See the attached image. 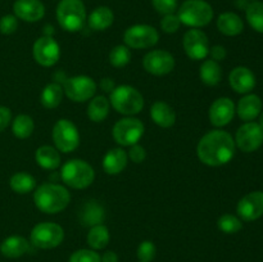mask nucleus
<instances>
[{
	"mask_svg": "<svg viewBox=\"0 0 263 262\" xmlns=\"http://www.w3.org/2000/svg\"><path fill=\"white\" fill-rule=\"evenodd\" d=\"M235 146V140L228 131L213 130L200 139L197 153L202 163L218 167L229 163L233 159Z\"/></svg>",
	"mask_w": 263,
	"mask_h": 262,
	"instance_id": "obj_1",
	"label": "nucleus"
},
{
	"mask_svg": "<svg viewBox=\"0 0 263 262\" xmlns=\"http://www.w3.org/2000/svg\"><path fill=\"white\" fill-rule=\"evenodd\" d=\"M71 200V194L67 188L58 184L45 182L41 184L33 194L35 205L44 213L54 215L66 210Z\"/></svg>",
	"mask_w": 263,
	"mask_h": 262,
	"instance_id": "obj_2",
	"label": "nucleus"
},
{
	"mask_svg": "<svg viewBox=\"0 0 263 262\" xmlns=\"http://www.w3.org/2000/svg\"><path fill=\"white\" fill-rule=\"evenodd\" d=\"M57 21L64 31L77 32L87 20L86 8L82 0H61L55 10Z\"/></svg>",
	"mask_w": 263,
	"mask_h": 262,
	"instance_id": "obj_3",
	"label": "nucleus"
},
{
	"mask_svg": "<svg viewBox=\"0 0 263 262\" xmlns=\"http://www.w3.org/2000/svg\"><path fill=\"white\" fill-rule=\"evenodd\" d=\"M109 103L118 113L125 116L138 115L144 108V98L138 89L130 85L116 86L109 92Z\"/></svg>",
	"mask_w": 263,
	"mask_h": 262,
	"instance_id": "obj_4",
	"label": "nucleus"
},
{
	"mask_svg": "<svg viewBox=\"0 0 263 262\" xmlns=\"http://www.w3.org/2000/svg\"><path fill=\"white\" fill-rule=\"evenodd\" d=\"M213 8L205 0H185L179 8L180 22L193 28L204 27L213 20Z\"/></svg>",
	"mask_w": 263,
	"mask_h": 262,
	"instance_id": "obj_5",
	"label": "nucleus"
},
{
	"mask_svg": "<svg viewBox=\"0 0 263 262\" xmlns=\"http://www.w3.org/2000/svg\"><path fill=\"white\" fill-rule=\"evenodd\" d=\"M61 177L64 184L72 189H85L92 184L95 172L94 169L84 159H71L62 167Z\"/></svg>",
	"mask_w": 263,
	"mask_h": 262,
	"instance_id": "obj_6",
	"label": "nucleus"
},
{
	"mask_svg": "<svg viewBox=\"0 0 263 262\" xmlns=\"http://www.w3.org/2000/svg\"><path fill=\"white\" fill-rule=\"evenodd\" d=\"M64 239V230L55 222H40L31 230L30 240L40 249H53L61 246Z\"/></svg>",
	"mask_w": 263,
	"mask_h": 262,
	"instance_id": "obj_7",
	"label": "nucleus"
},
{
	"mask_svg": "<svg viewBox=\"0 0 263 262\" xmlns=\"http://www.w3.org/2000/svg\"><path fill=\"white\" fill-rule=\"evenodd\" d=\"M144 130L145 127L140 120L128 116L116 122L112 134L116 143L122 146H131L138 144L139 140L143 138Z\"/></svg>",
	"mask_w": 263,
	"mask_h": 262,
	"instance_id": "obj_8",
	"label": "nucleus"
},
{
	"mask_svg": "<svg viewBox=\"0 0 263 262\" xmlns=\"http://www.w3.org/2000/svg\"><path fill=\"white\" fill-rule=\"evenodd\" d=\"M53 141L55 148L63 153H71L80 145V134L72 121L62 118L53 127Z\"/></svg>",
	"mask_w": 263,
	"mask_h": 262,
	"instance_id": "obj_9",
	"label": "nucleus"
},
{
	"mask_svg": "<svg viewBox=\"0 0 263 262\" xmlns=\"http://www.w3.org/2000/svg\"><path fill=\"white\" fill-rule=\"evenodd\" d=\"M63 92L76 103H84L91 99L97 92V84L94 80L85 74L69 77L63 84Z\"/></svg>",
	"mask_w": 263,
	"mask_h": 262,
	"instance_id": "obj_10",
	"label": "nucleus"
},
{
	"mask_svg": "<svg viewBox=\"0 0 263 262\" xmlns=\"http://www.w3.org/2000/svg\"><path fill=\"white\" fill-rule=\"evenodd\" d=\"M159 40V33L153 26L134 25L123 33L126 46L133 49H146L156 45Z\"/></svg>",
	"mask_w": 263,
	"mask_h": 262,
	"instance_id": "obj_11",
	"label": "nucleus"
},
{
	"mask_svg": "<svg viewBox=\"0 0 263 262\" xmlns=\"http://www.w3.org/2000/svg\"><path fill=\"white\" fill-rule=\"evenodd\" d=\"M263 144V128L258 122H246L235 134V145L244 153H252Z\"/></svg>",
	"mask_w": 263,
	"mask_h": 262,
	"instance_id": "obj_12",
	"label": "nucleus"
},
{
	"mask_svg": "<svg viewBox=\"0 0 263 262\" xmlns=\"http://www.w3.org/2000/svg\"><path fill=\"white\" fill-rule=\"evenodd\" d=\"M182 46L186 55L193 61H202L210 54V40L199 28H192L185 32Z\"/></svg>",
	"mask_w": 263,
	"mask_h": 262,
	"instance_id": "obj_13",
	"label": "nucleus"
},
{
	"mask_svg": "<svg viewBox=\"0 0 263 262\" xmlns=\"http://www.w3.org/2000/svg\"><path fill=\"white\" fill-rule=\"evenodd\" d=\"M35 61L43 67H51L59 61L61 48L53 36H41L35 41L32 48Z\"/></svg>",
	"mask_w": 263,
	"mask_h": 262,
	"instance_id": "obj_14",
	"label": "nucleus"
},
{
	"mask_svg": "<svg viewBox=\"0 0 263 262\" xmlns=\"http://www.w3.org/2000/svg\"><path fill=\"white\" fill-rule=\"evenodd\" d=\"M143 66L148 73L154 76H164L175 68V58L170 51L157 49L144 57Z\"/></svg>",
	"mask_w": 263,
	"mask_h": 262,
	"instance_id": "obj_15",
	"label": "nucleus"
},
{
	"mask_svg": "<svg viewBox=\"0 0 263 262\" xmlns=\"http://www.w3.org/2000/svg\"><path fill=\"white\" fill-rule=\"evenodd\" d=\"M236 213L243 221H254L263 216V192L256 190L244 195L236 205Z\"/></svg>",
	"mask_w": 263,
	"mask_h": 262,
	"instance_id": "obj_16",
	"label": "nucleus"
},
{
	"mask_svg": "<svg viewBox=\"0 0 263 262\" xmlns=\"http://www.w3.org/2000/svg\"><path fill=\"white\" fill-rule=\"evenodd\" d=\"M236 108L230 98H218L210 108V121L216 127H223L233 121Z\"/></svg>",
	"mask_w": 263,
	"mask_h": 262,
	"instance_id": "obj_17",
	"label": "nucleus"
},
{
	"mask_svg": "<svg viewBox=\"0 0 263 262\" xmlns=\"http://www.w3.org/2000/svg\"><path fill=\"white\" fill-rule=\"evenodd\" d=\"M13 12L18 20L25 22H37L45 15V7L41 0H15Z\"/></svg>",
	"mask_w": 263,
	"mask_h": 262,
	"instance_id": "obj_18",
	"label": "nucleus"
},
{
	"mask_svg": "<svg viewBox=\"0 0 263 262\" xmlns=\"http://www.w3.org/2000/svg\"><path fill=\"white\" fill-rule=\"evenodd\" d=\"M229 82L234 91L239 94H249L256 87V76L248 67H235L230 72Z\"/></svg>",
	"mask_w": 263,
	"mask_h": 262,
	"instance_id": "obj_19",
	"label": "nucleus"
},
{
	"mask_svg": "<svg viewBox=\"0 0 263 262\" xmlns=\"http://www.w3.org/2000/svg\"><path fill=\"white\" fill-rule=\"evenodd\" d=\"M238 116L246 122L256 120L262 112V100L256 94H247L239 100L236 107Z\"/></svg>",
	"mask_w": 263,
	"mask_h": 262,
	"instance_id": "obj_20",
	"label": "nucleus"
},
{
	"mask_svg": "<svg viewBox=\"0 0 263 262\" xmlns=\"http://www.w3.org/2000/svg\"><path fill=\"white\" fill-rule=\"evenodd\" d=\"M128 162L127 152L122 148H113L103 158V170L108 175H118L126 169Z\"/></svg>",
	"mask_w": 263,
	"mask_h": 262,
	"instance_id": "obj_21",
	"label": "nucleus"
},
{
	"mask_svg": "<svg viewBox=\"0 0 263 262\" xmlns=\"http://www.w3.org/2000/svg\"><path fill=\"white\" fill-rule=\"evenodd\" d=\"M151 117L156 125L163 128L171 127L176 122V113H175L174 108L162 100L153 103L151 108Z\"/></svg>",
	"mask_w": 263,
	"mask_h": 262,
	"instance_id": "obj_22",
	"label": "nucleus"
},
{
	"mask_svg": "<svg viewBox=\"0 0 263 262\" xmlns=\"http://www.w3.org/2000/svg\"><path fill=\"white\" fill-rule=\"evenodd\" d=\"M30 244L26 238L21 235H10L0 244V252L7 258H18L27 253Z\"/></svg>",
	"mask_w": 263,
	"mask_h": 262,
	"instance_id": "obj_23",
	"label": "nucleus"
},
{
	"mask_svg": "<svg viewBox=\"0 0 263 262\" xmlns=\"http://www.w3.org/2000/svg\"><path fill=\"white\" fill-rule=\"evenodd\" d=\"M217 28L226 36H238L243 32L244 23L236 13L225 12L217 18Z\"/></svg>",
	"mask_w": 263,
	"mask_h": 262,
	"instance_id": "obj_24",
	"label": "nucleus"
},
{
	"mask_svg": "<svg viewBox=\"0 0 263 262\" xmlns=\"http://www.w3.org/2000/svg\"><path fill=\"white\" fill-rule=\"evenodd\" d=\"M115 21V14L108 7H98L87 17V25L94 31H104L110 27Z\"/></svg>",
	"mask_w": 263,
	"mask_h": 262,
	"instance_id": "obj_25",
	"label": "nucleus"
},
{
	"mask_svg": "<svg viewBox=\"0 0 263 262\" xmlns=\"http://www.w3.org/2000/svg\"><path fill=\"white\" fill-rule=\"evenodd\" d=\"M36 163L45 170H55L61 164V154L58 149L50 145H43L37 148L35 153Z\"/></svg>",
	"mask_w": 263,
	"mask_h": 262,
	"instance_id": "obj_26",
	"label": "nucleus"
},
{
	"mask_svg": "<svg viewBox=\"0 0 263 262\" xmlns=\"http://www.w3.org/2000/svg\"><path fill=\"white\" fill-rule=\"evenodd\" d=\"M109 99H107L104 95H98L92 98L87 105V117L92 122H103L109 113Z\"/></svg>",
	"mask_w": 263,
	"mask_h": 262,
	"instance_id": "obj_27",
	"label": "nucleus"
},
{
	"mask_svg": "<svg viewBox=\"0 0 263 262\" xmlns=\"http://www.w3.org/2000/svg\"><path fill=\"white\" fill-rule=\"evenodd\" d=\"M199 76L202 82H204L208 86H216L220 84L221 77H222V71L218 62L213 59H207L202 63L199 69Z\"/></svg>",
	"mask_w": 263,
	"mask_h": 262,
	"instance_id": "obj_28",
	"label": "nucleus"
},
{
	"mask_svg": "<svg viewBox=\"0 0 263 262\" xmlns=\"http://www.w3.org/2000/svg\"><path fill=\"white\" fill-rule=\"evenodd\" d=\"M63 94V87L57 82H51V84L46 85L41 91L40 102L48 109H54L62 103Z\"/></svg>",
	"mask_w": 263,
	"mask_h": 262,
	"instance_id": "obj_29",
	"label": "nucleus"
},
{
	"mask_svg": "<svg viewBox=\"0 0 263 262\" xmlns=\"http://www.w3.org/2000/svg\"><path fill=\"white\" fill-rule=\"evenodd\" d=\"M109 230L105 225L99 223V225L91 226V229L87 233V244L91 249L98 251V249H104L109 243Z\"/></svg>",
	"mask_w": 263,
	"mask_h": 262,
	"instance_id": "obj_30",
	"label": "nucleus"
},
{
	"mask_svg": "<svg viewBox=\"0 0 263 262\" xmlns=\"http://www.w3.org/2000/svg\"><path fill=\"white\" fill-rule=\"evenodd\" d=\"M9 186L17 194H27L36 188V180L27 172H17L10 177Z\"/></svg>",
	"mask_w": 263,
	"mask_h": 262,
	"instance_id": "obj_31",
	"label": "nucleus"
},
{
	"mask_svg": "<svg viewBox=\"0 0 263 262\" xmlns=\"http://www.w3.org/2000/svg\"><path fill=\"white\" fill-rule=\"evenodd\" d=\"M35 130V123H33L32 117L28 115H18L12 122V131L15 138L18 139H27L28 136L32 135Z\"/></svg>",
	"mask_w": 263,
	"mask_h": 262,
	"instance_id": "obj_32",
	"label": "nucleus"
},
{
	"mask_svg": "<svg viewBox=\"0 0 263 262\" xmlns=\"http://www.w3.org/2000/svg\"><path fill=\"white\" fill-rule=\"evenodd\" d=\"M246 17L249 26L257 32L263 33V3L253 2L247 7Z\"/></svg>",
	"mask_w": 263,
	"mask_h": 262,
	"instance_id": "obj_33",
	"label": "nucleus"
},
{
	"mask_svg": "<svg viewBox=\"0 0 263 262\" xmlns=\"http://www.w3.org/2000/svg\"><path fill=\"white\" fill-rule=\"evenodd\" d=\"M217 226L222 233L235 234L243 229V222H241V220L238 216L226 213V215H222L218 218Z\"/></svg>",
	"mask_w": 263,
	"mask_h": 262,
	"instance_id": "obj_34",
	"label": "nucleus"
},
{
	"mask_svg": "<svg viewBox=\"0 0 263 262\" xmlns=\"http://www.w3.org/2000/svg\"><path fill=\"white\" fill-rule=\"evenodd\" d=\"M95 203L97 202H89V204L85 208L84 218H82L85 225H99L104 220V210L100 205L95 204Z\"/></svg>",
	"mask_w": 263,
	"mask_h": 262,
	"instance_id": "obj_35",
	"label": "nucleus"
},
{
	"mask_svg": "<svg viewBox=\"0 0 263 262\" xmlns=\"http://www.w3.org/2000/svg\"><path fill=\"white\" fill-rule=\"evenodd\" d=\"M131 59V53L128 46L116 45L109 53V63L116 68H121L128 64Z\"/></svg>",
	"mask_w": 263,
	"mask_h": 262,
	"instance_id": "obj_36",
	"label": "nucleus"
},
{
	"mask_svg": "<svg viewBox=\"0 0 263 262\" xmlns=\"http://www.w3.org/2000/svg\"><path fill=\"white\" fill-rule=\"evenodd\" d=\"M138 258L140 262H152L156 258L157 248L156 244L151 240H144L138 247Z\"/></svg>",
	"mask_w": 263,
	"mask_h": 262,
	"instance_id": "obj_37",
	"label": "nucleus"
},
{
	"mask_svg": "<svg viewBox=\"0 0 263 262\" xmlns=\"http://www.w3.org/2000/svg\"><path fill=\"white\" fill-rule=\"evenodd\" d=\"M68 262H102V258L94 249H79L71 254Z\"/></svg>",
	"mask_w": 263,
	"mask_h": 262,
	"instance_id": "obj_38",
	"label": "nucleus"
},
{
	"mask_svg": "<svg viewBox=\"0 0 263 262\" xmlns=\"http://www.w3.org/2000/svg\"><path fill=\"white\" fill-rule=\"evenodd\" d=\"M18 28V18L14 14H5L0 18V32L3 35H12Z\"/></svg>",
	"mask_w": 263,
	"mask_h": 262,
	"instance_id": "obj_39",
	"label": "nucleus"
},
{
	"mask_svg": "<svg viewBox=\"0 0 263 262\" xmlns=\"http://www.w3.org/2000/svg\"><path fill=\"white\" fill-rule=\"evenodd\" d=\"M180 25H181V22H180L179 17H177V14H174V13L163 15V18L161 20V28L166 33L176 32L180 28Z\"/></svg>",
	"mask_w": 263,
	"mask_h": 262,
	"instance_id": "obj_40",
	"label": "nucleus"
},
{
	"mask_svg": "<svg viewBox=\"0 0 263 262\" xmlns=\"http://www.w3.org/2000/svg\"><path fill=\"white\" fill-rule=\"evenodd\" d=\"M154 9L161 14H172L177 9V0H152Z\"/></svg>",
	"mask_w": 263,
	"mask_h": 262,
	"instance_id": "obj_41",
	"label": "nucleus"
},
{
	"mask_svg": "<svg viewBox=\"0 0 263 262\" xmlns=\"http://www.w3.org/2000/svg\"><path fill=\"white\" fill-rule=\"evenodd\" d=\"M127 156H128V158L134 162V163H141V162L145 161V158H146L145 148L141 145H139V144H134V145H131V149L128 151Z\"/></svg>",
	"mask_w": 263,
	"mask_h": 262,
	"instance_id": "obj_42",
	"label": "nucleus"
},
{
	"mask_svg": "<svg viewBox=\"0 0 263 262\" xmlns=\"http://www.w3.org/2000/svg\"><path fill=\"white\" fill-rule=\"evenodd\" d=\"M12 121V112L8 107L0 105V133L8 127V125Z\"/></svg>",
	"mask_w": 263,
	"mask_h": 262,
	"instance_id": "obj_43",
	"label": "nucleus"
},
{
	"mask_svg": "<svg viewBox=\"0 0 263 262\" xmlns=\"http://www.w3.org/2000/svg\"><path fill=\"white\" fill-rule=\"evenodd\" d=\"M210 54L211 57H212L213 61L216 62H220V61H223V59L226 58V49L225 46L222 45H215L213 48H210Z\"/></svg>",
	"mask_w": 263,
	"mask_h": 262,
	"instance_id": "obj_44",
	"label": "nucleus"
},
{
	"mask_svg": "<svg viewBox=\"0 0 263 262\" xmlns=\"http://www.w3.org/2000/svg\"><path fill=\"white\" fill-rule=\"evenodd\" d=\"M100 87H102L105 92H110L113 89H115L116 85L112 79H108L107 77V79H103L102 81H100Z\"/></svg>",
	"mask_w": 263,
	"mask_h": 262,
	"instance_id": "obj_45",
	"label": "nucleus"
},
{
	"mask_svg": "<svg viewBox=\"0 0 263 262\" xmlns=\"http://www.w3.org/2000/svg\"><path fill=\"white\" fill-rule=\"evenodd\" d=\"M100 258H102V262H118V256L113 251L105 252Z\"/></svg>",
	"mask_w": 263,
	"mask_h": 262,
	"instance_id": "obj_46",
	"label": "nucleus"
},
{
	"mask_svg": "<svg viewBox=\"0 0 263 262\" xmlns=\"http://www.w3.org/2000/svg\"><path fill=\"white\" fill-rule=\"evenodd\" d=\"M258 117H259V126H261V127L263 128V110H262V112L261 113H259V116H258Z\"/></svg>",
	"mask_w": 263,
	"mask_h": 262,
	"instance_id": "obj_47",
	"label": "nucleus"
},
{
	"mask_svg": "<svg viewBox=\"0 0 263 262\" xmlns=\"http://www.w3.org/2000/svg\"><path fill=\"white\" fill-rule=\"evenodd\" d=\"M253 2H258V0H253Z\"/></svg>",
	"mask_w": 263,
	"mask_h": 262,
	"instance_id": "obj_48",
	"label": "nucleus"
},
{
	"mask_svg": "<svg viewBox=\"0 0 263 262\" xmlns=\"http://www.w3.org/2000/svg\"><path fill=\"white\" fill-rule=\"evenodd\" d=\"M139 262H140V261H139Z\"/></svg>",
	"mask_w": 263,
	"mask_h": 262,
	"instance_id": "obj_49",
	"label": "nucleus"
}]
</instances>
